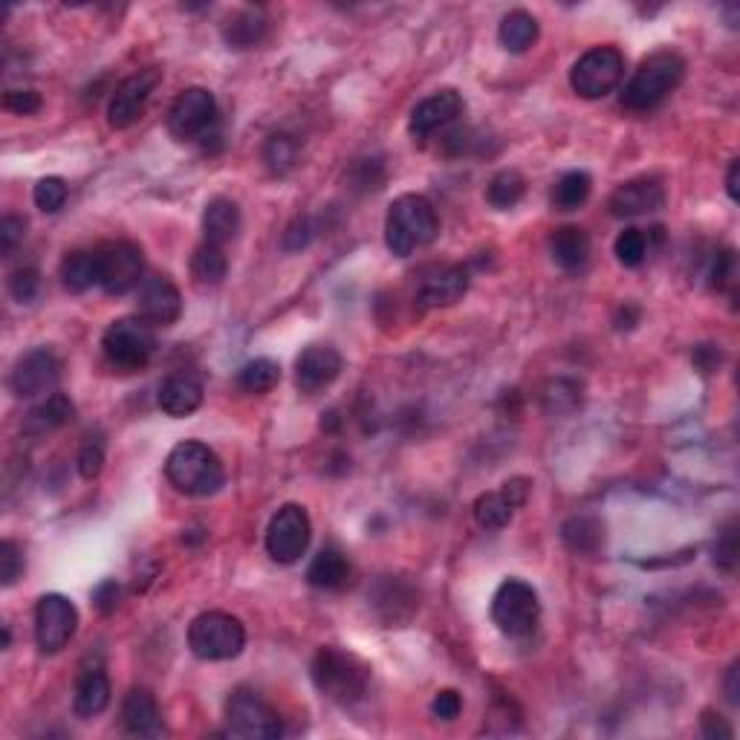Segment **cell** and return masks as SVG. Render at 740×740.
I'll list each match as a JSON object with an SVG mask.
<instances>
[{
  "label": "cell",
  "mask_w": 740,
  "mask_h": 740,
  "mask_svg": "<svg viewBox=\"0 0 740 740\" xmlns=\"http://www.w3.org/2000/svg\"><path fill=\"white\" fill-rule=\"evenodd\" d=\"M312 685L325 694L327 701L339 703V706H353L367 694L371 685V665L353 651L325 645L316 651L310 662Z\"/></svg>",
  "instance_id": "1"
},
{
  "label": "cell",
  "mask_w": 740,
  "mask_h": 740,
  "mask_svg": "<svg viewBox=\"0 0 740 740\" xmlns=\"http://www.w3.org/2000/svg\"><path fill=\"white\" fill-rule=\"evenodd\" d=\"M685 79V61L671 49H660L639 65L622 90V107L630 113L657 111Z\"/></svg>",
  "instance_id": "2"
},
{
  "label": "cell",
  "mask_w": 740,
  "mask_h": 740,
  "mask_svg": "<svg viewBox=\"0 0 740 740\" xmlns=\"http://www.w3.org/2000/svg\"><path fill=\"white\" fill-rule=\"evenodd\" d=\"M440 235L437 212L422 194H402L390 203L385 217V243L397 258L414 255L417 249L434 243Z\"/></svg>",
  "instance_id": "3"
},
{
  "label": "cell",
  "mask_w": 740,
  "mask_h": 740,
  "mask_svg": "<svg viewBox=\"0 0 740 740\" xmlns=\"http://www.w3.org/2000/svg\"><path fill=\"white\" fill-rule=\"evenodd\" d=\"M166 478L171 480L177 492L192 494V498H208V494L220 492V486L226 483V469L224 460L206 443L183 440L168 454Z\"/></svg>",
  "instance_id": "4"
},
{
  "label": "cell",
  "mask_w": 740,
  "mask_h": 740,
  "mask_svg": "<svg viewBox=\"0 0 740 740\" xmlns=\"http://www.w3.org/2000/svg\"><path fill=\"white\" fill-rule=\"evenodd\" d=\"M102 353L107 365L122 374H136L148 367V362L157 353V333L153 325L143 316H128V319H116L102 335Z\"/></svg>",
  "instance_id": "5"
},
{
  "label": "cell",
  "mask_w": 740,
  "mask_h": 740,
  "mask_svg": "<svg viewBox=\"0 0 740 740\" xmlns=\"http://www.w3.org/2000/svg\"><path fill=\"white\" fill-rule=\"evenodd\" d=\"M247 645V628L231 613L208 611L200 613L189 625V648L197 660L224 662L235 660Z\"/></svg>",
  "instance_id": "6"
},
{
  "label": "cell",
  "mask_w": 740,
  "mask_h": 740,
  "mask_svg": "<svg viewBox=\"0 0 740 740\" xmlns=\"http://www.w3.org/2000/svg\"><path fill=\"white\" fill-rule=\"evenodd\" d=\"M492 622L512 639L530 637L542 622V602L530 581L506 579L492 596Z\"/></svg>",
  "instance_id": "7"
},
{
  "label": "cell",
  "mask_w": 740,
  "mask_h": 740,
  "mask_svg": "<svg viewBox=\"0 0 740 740\" xmlns=\"http://www.w3.org/2000/svg\"><path fill=\"white\" fill-rule=\"evenodd\" d=\"M226 720H229V732L238 738L252 740H275L284 735L278 711L263 701L255 688L240 685L229 694L226 701Z\"/></svg>",
  "instance_id": "8"
},
{
  "label": "cell",
  "mask_w": 740,
  "mask_h": 740,
  "mask_svg": "<svg viewBox=\"0 0 740 740\" xmlns=\"http://www.w3.org/2000/svg\"><path fill=\"white\" fill-rule=\"evenodd\" d=\"M625 76V56L616 47H593L579 58L570 70V88L581 99H605L607 93L619 88Z\"/></svg>",
  "instance_id": "9"
},
{
  "label": "cell",
  "mask_w": 740,
  "mask_h": 740,
  "mask_svg": "<svg viewBox=\"0 0 740 740\" xmlns=\"http://www.w3.org/2000/svg\"><path fill=\"white\" fill-rule=\"evenodd\" d=\"M312 538L310 515L301 503H287L272 515L266 526V553L278 565H295L307 553Z\"/></svg>",
  "instance_id": "10"
},
{
  "label": "cell",
  "mask_w": 740,
  "mask_h": 740,
  "mask_svg": "<svg viewBox=\"0 0 740 740\" xmlns=\"http://www.w3.org/2000/svg\"><path fill=\"white\" fill-rule=\"evenodd\" d=\"M79 630V611L70 599L61 593H47L38 599L35 605V642L38 651L53 657V653L65 651L70 639Z\"/></svg>",
  "instance_id": "11"
},
{
  "label": "cell",
  "mask_w": 740,
  "mask_h": 740,
  "mask_svg": "<svg viewBox=\"0 0 740 740\" xmlns=\"http://www.w3.org/2000/svg\"><path fill=\"white\" fill-rule=\"evenodd\" d=\"M99 263H102V278L99 287L107 295H128L139 289L145 281V258L143 249L130 240H116L99 247Z\"/></svg>",
  "instance_id": "12"
},
{
  "label": "cell",
  "mask_w": 740,
  "mask_h": 740,
  "mask_svg": "<svg viewBox=\"0 0 740 740\" xmlns=\"http://www.w3.org/2000/svg\"><path fill=\"white\" fill-rule=\"evenodd\" d=\"M58 383H61V358L49 348H35L21 356L9 374V390L18 399L49 397V394H56Z\"/></svg>",
  "instance_id": "13"
},
{
  "label": "cell",
  "mask_w": 740,
  "mask_h": 740,
  "mask_svg": "<svg viewBox=\"0 0 740 740\" xmlns=\"http://www.w3.org/2000/svg\"><path fill=\"white\" fill-rule=\"evenodd\" d=\"M217 122V102L212 90L206 88H189L174 99L168 107V130L174 139L192 143L200 136H208Z\"/></svg>",
  "instance_id": "14"
},
{
  "label": "cell",
  "mask_w": 740,
  "mask_h": 740,
  "mask_svg": "<svg viewBox=\"0 0 740 740\" xmlns=\"http://www.w3.org/2000/svg\"><path fill=\"white\" fill-rule=\"evenodd\" d=\"M162 72L157 67H148V70H139L134 76L122 81L119 88L113 90V99L107 104V122H111V128L125 130L130 125L143 119L145 107L151 102L153 90L160 84Z\"/></svg>",
  "instance_id": "15"
},
{
  "label": "cell",
  "mask_w": 740,
  "mask_h": 740,
  "mask_svg": "<svg viewBox=\"0 0 740 740\" xmlns=\"http://www.w3.org/2000/svg\"><path fill=\"white\" fill-rule=\"evenodd\" d=\"M463 111H466V102H463V96L457 90L452 88L437 90V93H431L429 99H422L414 111H411L408 130H411L414 139L425 143V139H431V136L440 134V130H446L448 125H454V122L460 119Z\"/></svg>",
  "instance_id": "16"
},
{
  "label": "cell",
  "mask_w": 740,
  "mask_h": 740,
  "mask_svg": "<svg viewBox=\"0 0 740 740\" xmlns=\"http://www.w3.org/2000/svg\"><path fill=\"white\" fill-rule=\"evenodd\" d=\"M136 310L148 325L168 327L183 316V295L168 275H148L136 293Z\"/></svg>",
  "instance_id": "17"
},
{
  "label": "cell",
  "mask_w": 740,
  "mask_h": 740,
  "mask_svg": "<svg viewBox=\"0 0 740 740\" xmlns=\"http://www.w3.org/2000/svg\"><path fill=\"white\" fill-rule=\"evenodd\" d=\"M530 480L526 478H512L494 489V492H483L475 501V521H478L483 530H503V526L512 524L515 512L521 510L530 498Z\"/></svg>",
  "instance_id": "18"
},
{
  "label": "cell",
  "mask_w": 740,
  "mask_h": 740,
  "mask_svg": "<svg viewBox=\"0 0 740 740\" xmlns=\"http://www.w3.org/2000/svg\"><path fill=\"white\" fill-rule=\"evenodd\" d=\"M665 206V185L657 177H639V180H628L622 183L616 192L607 200L613 217H642L653 215Z\"/></svg>",
  "instance_id": "19"
},
{
  "label": "cell",
  "mask_w": 740,
  "mask_h": 740,
  "mask_svg": "<svg viewBox=\"0 0 740 740\" xmlns=\"http://www.w3.org/2000/svg\"><path fill=\"white\" fill-rule=\"evenodd\" d=\"M342 353L330 344H310L295 362V385L301 394H319L342 376Z\"/></svg>",
  "instance_id": "20"
},
{
  "label": "cell",
  "mask_w": 740,
  "mask_h": 740,
  "mask_svg": "<svg viewBox=\"0 0 740 740\" xmlns=\"http://www.w3.org/2000/svg\"><path fill=\"white\" fill-rule=\"evenodd\" d=\"M469 293V272L446 263V266H434L422 275L420 289H417V304L431 310V307H452Z\"/></svg>",
  "instance_id": "21"
},
{
  "label": "cell",
  "mask_w": 740,
  "mask_h": 740,
  "mask_svg": "<svg viewBox=\"0 0 740 740\" xmlns=\"http://www.w3.org/2000/svg\"><path fill=\"white\" fill-rule=\"evenodd\" d=\"M107 706H111V680L104 674V665L102 662L81 665L76 694H72V711L81 720H90V717L102 715Z\"/></svg>",
  "instance_id": "22"
},
{
  "label": "cell",
  "mask_w": 740,
  "mask_h": 740,
  "mask_svg": "<svg viewBox=\"0 0 740 740\" xmlns=\"http://www.w3.org/2000/svg\"><path fill=\"white\" fill-rule=\"evenodd\" d=\"M122 726L134 738H160L162 711L160 703L148 688H130L122 703Z\"/></svg>",
  "instance_id": "23"
},
{
  "label": "cell",
  "mask_w": 740,
  "mask_h": 740,
  "mask_svg": "<svg viewBox=\"0 0 740 740\" xmlns=\"http://www.w3.org/2000/svg\"><path fill=\"white\" fill-rule=\"evenodd\" d=\"M157 402H160L162 414L177 417V420L194 414L203 406V383L189 371L166 376L160 385V394H157Z\"/></svg>",
  "instance_id": "24"
},
{
  "label": "cell",
  "mask_w": 740,
  "mask_h": 740,
  "mask_svg": "<svg viewBox=\"0 0 740 740\" xmlns=\"http://www.w3.org/2000/svg\"><path fill=\"white\" fill-rule=\"evenodd\" d=\"M240 226H243V215H240V206L231 197H215L206 203V212H203V235H206L208 243L215 247H226L231 240L240 235Z\"/></svg>",
  "instance_id": "25"
},
{
  "label": "cell",
  "mask_w": 740,
  "mask_h": 740,
  "mask_svg": "<svg viewBox=\"0 0 740 740\" xmlns=\"http://www.w3.org/2000/svg\"><path fill=\"white\" fill-rule=\"evenodd\" d=\"M353 579L351 558L339 547H325L312 556L307 567V581L319 590H344Z\"/></svg>",
  "instance_id": "26"
},
{
  "label": "cell",
  "mask_w": 740,
  "mask_h": 740,
  "mask_svg": "<svg viewBox=\"0 0 740 740\" xmlns=\"http://www.w3.org/2000/svg\"><path fill=\"white\" fill-rule=\"evenodd\" d=\"M76 420V406L72 399L65 394H49L38 402V406L26 414L24 420V434L30 437H44V434H53V431L65 429L67 422Z\"/></svg>",
  "instance_id": "27"
},
{
  "label": "cell",
  "mask_w": 740,
  "mask_h": 740,
  "mask_svg": "<svg viewBox=\"0 0 740 740\" xmlns=\"http://www.w3.org/2000/svg\"><path fill=\"white\" fill-rule=\"evenodd\" d=\"M266 33H270V21L263 15V9H238L220 26V35L231 49L258 47Z\"/></svg>",
  "instance_id": "28"
},
{
  "label": "cell",
  "mask_w": 740,
  "mask_h": 740,
  "mask_svg": "<svg viewBox=\"0 0 740 740\" xmlns=\"http://www.w3.org/2000/svg\"><path fill=\"white\" fill-rule=\"evenodd\" d=\"M549 255L565 272L581 270L590 258V235L581 226H561L549 238Z\"/></svg>",
  "instance_id": "29"
},
{
  "label": "cell",
  "mask_w": 740,
  "mask_h": 740,
  "mask_svg": "<svg viewBox=\"0 0 740 740\" xmlns=\"http://www.w3.org/2000/svg\"><path fill=\"white\" fill-rule=\"evenodd\" d=\"M102 278V263H99V249H72L61 261V284L70 293H88L90 287H99Z\"/></svg>",
  "instance_id": "30"
},
{
  "label": "cell",
  "mask_w": 740,
  "mask_h": 740,
  "mask_svg": "<svg viewBox=\"0 0 740 740\" xmlns=\"http://www.w3.org/2000/svg\"><path fill=\"white\" fill-rule=\"evenodd\" d=\"M374 605H376V611L383 613L385 622L397 625V622L411 619V613L417 611L420 602H417L414 588H408L406 581L385 579V581H379V588H376Z\"/></svg>",
  "instance_id": "31"
},
{
  "label": "cell",
  "mask_w": 740,
  "mask_h": 740,
  "mask_svg": "<svg viewBox=\"0 0 740 740\" xmlns=\"http://www.w3.org/2000/svg\"><path fill=\"white\" fill-rule=\"evenodd\" d=\"M561 542L576 556H596L605 547V524L593 515H573L561 526Z\"/></svg>",
  "instance_id": "32"
},
{
  "label": "cell",
  "mask_w": 740,
  "mask_h": 740,
  "mask_svg": "<svg viewBox=\"0 0 740 740\" xmlns=\"http://www.w3.org/2000/svg\"><path fill=\"white\" fill-rule=\"evenodd\" d=\"M542 35V26L535 21L533 12L526 9H512L510 15H503L501 26H498V41L506 53H526Z\"/></svg>",
  "instance_id": "33"
},
{
  "label": "cell",
  "mask_w": 740,
  "mask_h": 740,
  "mask_svg": "<svg viewBox=\"0 0 740 740\" xmlns=\"http://www.w3.org/2000/svg\"><path fill=\"white\" fill-rule=\"evenodd\" d=\"M226 272H229V258H226L224 247L203 240L192 255L194 281L203 287H217V284H224Z\"/></svg>",
  "instance_id": "34"
},
{
  "label": "cell",
  "mask_w": 740,
  "mask_h": 740,
  "mask_svg": "<svg viewBox=\"0 0 740 740\" xmlns=\"http://www.w3.org/2000/svg\"><path fill=\"white\" fill-rule=\"evenodd\" d=\"M590 192H593V180H590L588 171H567L553 185V208H558V212H579L590 200Z\"/></svg>",
  "instance_id": "35"
},
{
  "label": "cell",
  "mask_w": 740,
  "mask_h": 740,
  "mask_svg": "<svg viewBox=\"0 0 740 740\" xmlns=\"http://www.w3.org/2000/svg\"><path fill=\"white\" fill-rule=\"evenodd\" d=\"M581 406V385L576 379H549L542 390V408L549 417H565Z\"/></svg>",
  "instance_id": "36"
},
{
  "label": "cell",
  "mask_w": 740,
  "mask_h": 740,
  "mask_svg": "<svg viewBox=\"0 0 740 740\" xmlns=\"http://www.w3.org/2000/svg\"><path fill=\"white\" fill-rule=\"evenodd\" d=\"M526 194V180L517 174L515 168H506V171H498V174L489 180V189H486V200H489V206L506 208L517 206Z\"/></svg>",
  "instance_id": "37"
},
{
  "label": "cell",
  "mask_w": 740,
  "mask_h": 740,
  "mask_svg": "<svg viewBox=\"0 0 740 740\" xmlns=\"http://www.w3.org/2000/svg\"><path fill=\"white\" fill-rule=\"evenodd\" d=\"M281 383V365L272 358H252L238 371V388L247 394H270Z\"/></svg>",
  "instance_id": "38"
},
{
  "label": "cell",
  "mask_w": 740,
  "mask_h": 740,
  "mask_svg": "<svg viewBox=\"0 0 740 740\" xmlns=\"http://www.w3.org/2000/svg\"><path fill=\"white\" fill-rule=\"evenodd\" d=\"M263 162L275 177H287L298 166V143L289 134H272L263 143Z\"/></svg>",
  "instance_id": "39"
},
{
  "label": "cell",
  "mask_w": 740,
  "mask_h": 740,
  "mask_svg": "<svg viewBox=\"0 0 740 740\" xmlns=\"http://www.w3.org/2000/svg\"><path fill=\"white\" fill-rule=\"evenodd\" d=\"M613 252H616V261H619L622 266L637 270V266L645 263L648 252H651V238H648L642 229H634V226H630V229L619 231V238L613 243Z\"/></svg>",
  "instance_id": "40"
},
{
  "label": "cell",
  "mask_w": 740,
  "mask_h": 740,
  "mask_svg": "<svg viewBox=\"0 0 740 740\" xmlns=\"http://www.w3.org/2000/svg\"><path fill=\"white\" fill-rule=\"evenodd\" d=\"M67 194L70 192H67V183L61 177H44V180H38V185H35L33 200L44 215H56L58 208H65Z\"/></svg>",
  "instance_id": "41"
},
{
  "label": "cell",
  "mask_w": 740,
  "mask_h": 740,
  "mask_svg": "<svg viewBox=\"0 0 740 740\" xmlns=\"http://www.w3.org/2000/svg\"><path fill=\"white\" fill-rule=\"evenodd\" d=\"M711 558H715V565L720 567L724 573H735V570H738V524H735V517L717 533Z\"/></svg>",
  "instance_id": "42"
},
{
  "label": "cell",
  "mask_w": 740,
  "mask_h": 740,
  "mask_svg": "<svg viewBox=\"0 0 740 740\" xmlns=\"http://www.w3.org/2000/svg\"><path fill=\"white\" fill-rule=\"evenodd\" d=\"M351 183H353V189L362 194L379 192L385 183L383 160H376V157H371V160H358L356 166L351 168Z\"/></svg>",
  "instance_id": "43"
},
{
  "label": "cell",
  "mask_w": 740,
  "mask_h": 740,
  "mask_svg": "<svg viewBox=\"0 0 740 740\" xmlns=\"http://www.w3.org/2000/svg\"><path fill=\"white\" fill-rule=\"evenodd\" d=\"M9 293L21 304H33L41 293V272L35 266H18L9 275Z\"/></svg>",
  "instance_id": "44"
},
{
  "label": "cell",
  "mask_w": 740,
  "mask_h": 740,
  "mask_svg": "<svg viewBox=\"0 0 740 740\" xmlns=\"http://www.w3.org/2000/svg\"><path fill=\"white\" fill-rule=\"evenodd\" d=\"M24 570H26L24 549L7 538V542L0 544V584H3V588H12V584L24 576Z\"/></svg>",
  "instance_id": "45"
},
{
  "label": "cell",
  "mask_w": 740,
  "mask_h": 740,
  "mask_svg": "<svg viewBox=\"0 0 740 740\" xmlns=\"http://www.w3.org/2000/svg\"><path fill=\"white\" fill-rule=\"evenodd\" d=\"M735 275H738V258L732 249H724L711 258V270H708V284L715 289L735 287Z\"/></svg>",
  "instance_id": "46"
},
{
  "label": "cell",
  "mask_w": 740,
  "mask_h": 740,
  "mask_svg": "<svg viewBox=\"0 0 740 740\" xmlns=\"http://www.w3.org/2000/svg\"><path fill=\"white\" fill-rule=\"evenodd\" d=\"M76 466H79V475L84 480L99 478V475H102V469H104V443H102V440L88 437V443L79 448Z\"/></svg>",
  "instance_id": "47"
},
{
  "label": "cell",
  "mask_w": 740,
  "mask_h": 740,
  "mask_svg": "<svg viewBox=\"0 0 740 740\" xmlns=\"http://www.w3.org/2000/svg\"><path fill=\"white\" fill-rule=\"evenodd\" d=\"M316 231L319 229L312 224V217H295L293 224L287 226V231H284V238H281V249L284 252H301V249L310 247Z\"/></svg>",
  "instance_id": "48"
},
{
  "label": "cell",
  "mask_w": 740,
  "mask_h": 740,
  "mask_svg": "<svg viewBox=\"0 0 740 740\" xmlns=\"http://www.w3.org/2000/svg\"><path fill=\"white\" fill-rule=\"evenodd\" d=\"M41 99L38 90H7L3 93V111L15 113V116H33V113L41 111Z\"/></svg>",
  "instance_id": "49"
},
{
  "label": "cell",
  "mask_w": 740,
  "mask_h": 740,
  "mask_svg": "<svg viewBox=\"0 0 740 740\" xmlns=\"http://www.w3.org/2000/svg\"><path fill=\"white\" fill-rule=\"evenodd\" d=\"M24 235H26V224L21 220V217L7 215L3 220H0V252H3V258L12 255V252L24 243Z\"/></svg>",
  "instance_id": "50"
},
{
  "label": "cell",
  "mask_w": 740,
  "mask_h": 740,
  "mask_svg": "<svg viewBox=\"0 0 740 740\" xmlns=\"http://www.w3.org/2000/svg\"><path fill=\"white\" fill-rule=\"evenodd\" d=\"M122 602V584L116 579H104L99 581L96 590H93V605H96L99 613L104 616H111Z\"/></svg>",
  "instance_id": "51"
},
{
  "label": "cell",
  "mask_w": 740,
  "mask_h": 740,
  "mask_svg": "<svg viewBox=\"0 0 740 740\" xmlns=\"http://www.w3.org/2000/svg\"><path fill=\"white\" fill-rule=\"evenodd\" d=\"M463 711V697L454 688H443V692L434 694L431 701V715L437 720H454V717Z\"/></svg>",
  "instance_id": "52"
},
{
  "label": "cell",
  "mask_w": 740,
  "mask_h": 740,
  "mask_svg": "<svg viewBox=\"0 0 740 740\" xmlns=\"http://www.w3.org/2000/svg\"><path fill=\"white\" fill-rule=\"evenodd\" d=\"M701 729H703V735H706V738H711V740L735 738V729L726 724V717H720L717 711H711V708H706V711H703Z\"/></svg>",
  "instance_id": "53"
},
{
  "label": "cell",
  "mask_w": 740,
  "mask_h": 740,
  "mask_svg": "<svg viewBox=\"0 0 740 740\" xmlns=\"http://www.w3.org/2000/svg\"><path fill=\"white\" fill-rule=\"evenodd\" d=\"M724 362V353L715 344H701V348H694V365L701 367V374H711L717 371Z\"/></svg>",
  "instance_id": "54"
},
{
  "label": "cell",
  "mask_w": 740,
  "mask_h": 740,
  "mask_svg": "<svg viewBox=\"0 0 740 740\" xmlns=\"http://www.w3.org/2000/svg\"><path fill=\"white\" fill-rule=\"evenodd\" d=\"M639 319H642V310H639L634 301H625L619 310H616V316H613V327H616V330H634V327L639 325Z\"/></svg>",
  "instance_id": "55"
},
{
  "label": "cell",
  "mask_w": 740,
  "mask_h": 740,
  "mask_svg": "<svg viewBox=\"0 0 740 740\" xmlns=\"http://www.w3.org/2000/svg\"><path fill=\"white\" fill-rule=\"evenodd\" d=\"M726 192L732 197V203L740 200V160L729 162V174H726Z\"/></svg>",
  "instance_id": "56"
},
{
  "label": "cell",
  "mask_w": 740,
  "mask_h": 740,
  "mask_svg": "<svg viewBox=\"0 0 740 740\" xmlns=\"http://www.w3.org/2000/svg\"><path fill=\"white\" fill-rule=\"evenodd\" d=\"M738 674H740V665L738 662H735L732 669H729V676H726V697H729V703H732V706H738L740 703V697H738Z\"/></svg>",
  "instance_id": "57"
},
{
  "label": "cell",
  "mask_w": 740,
  "mask_h": 740,
  "mask_svg": "<svg viewBox=\"0 0 740 740\" xmlns=\"http://www.w3.org/2000/svg\"><path fill=\"white\" fill-rule=\"evenodd\" d=\"M321 429H325V431L342 429V417H339V411H330V414H325V420H321Z\"/></svg>",
  "instance_id": "58"
},
{
  "label": "cell",
  "mask_w": 740,
  "mask_h": 740,
  "mask_svg": "<svg viewBox=\"0 0 740 740\" xmlns=\"http://www.w3.org/2000/svg\"><path fill=\"white\" fill-rule=\"evenodd\" d=\"M9 645H12V630H9V625H3V651H7Z\"/></svg>",
  "instance_id": "59"
}]
</instances>
